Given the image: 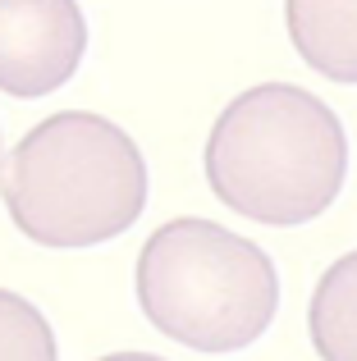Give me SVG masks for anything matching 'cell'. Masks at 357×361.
<instances>
[{
    "label": "cell",
    "instance_id": "obj_1",
    "mask_svg": "<svg viewBox=\"0 0 357 361\" xmlns=\"http://www.w3.org/2000/svg\"><path fill=\"white\" fill-rule=\"evenodd\" d=\"M349 174L344 123L321 97L289 82L243 92L206 142V178L229 211L261 224H307Z\"/></svg>",
    "mask_w": 357,
    "mask_h": 361
},
{
    "label": "cell",
    "instance_id": "obj_2",
    "mask_svg": "<svg viewBox=\"0 0 357 361\" xmlns=\"http://www.w3.org/2000/svg\"><path fill=\"white\" fill-rule=\"evenodd\" d=\"M0 197L42 247H97L133 229L147 206V165L119 123L83 110L42 119L5 160Z\"/></svg>",
    "mask_w": 357,
    "mask_h": 361
},
{
    "label": "cell",
    "instance_id": "obj_3",
    "mask_svg": "<svg viewBox=\"0 0 357 361\" xmlns=\"http://www.w3.org/2000/svg\"><path fill=\"white\" fill-rule=\"evenodd\" d=\"M147 320L197 353L257 343L279 307V274L257 243L211 220H170L138 256Z\"/></svg>",
    "mask_w": 357,
    "mask_h": 361
},
{
    "label": "cell",
    "instance_id": "obj_4",
    "mask_svg": "<svg viewBox=\"0 0 357 361\" xmlns=\"http://www.w3.org/2000/svg\"><path fill=\"white\" fill-rule=\"evenodd\" d=\"M87 51V23L64 0H0V92L46 97L73 78Z\"/></svg>",
    "mask_w": 357,
    "mask_h": 361
},
{
    "label": "cell",
    "instance_id": "obj_5",
    "mask_svg": "<svg viewBox=\"0 0 357 361\" xmlns=\"http://www.w3.org/2000/svg\"><path fill=\"white\" fill-rule=\"evenodd\" d=\"M284 18L298 55L316 73H325L334 82H357V5L294 0L284 9Z\"/></svg>",
    "mask_w": 357,
    "mask_h": 361
},
{
    "label": "cell",
    "instance_id": "obj_6",
    "mask_svg": "<svg viewBox=\"0 0 357 361\" xmlns=\"http://www.w3.org/2000/svg\"><path fill=\"white\" fill-rule=\"evenodd\" d=\"M307 320L321 361H357V252L321 274Z\"/></svg>",
    "mask_w": 357,
    "mask_h": 361
},
{
    "label": "cell",
    "instance_id": "obj_7",
    "mask_svg": "<svg viewBox=\"0 0 357 361\" xmlns=\"http://www.w3.org/2000/svg\"><path fill=\"white\" fill-rule=\"evenodd\" d=\"M0 361H55V334L46 316L5 288H0Z\"/></svg>",
    "mask_w": 357,
    "mask_h": 361
},
{
    "label": "cell",
    "instance_id": "obj_8",
    "mask_svg": "<svg viewBox=\"0 0 357 361\" xmlns=\"http://www.w3.org/2000/svg\"><path fill=\"white\" fill-rule=\"evenodd\" d=\"M101 361H161L152 353H115V357H101Z\"/></svg>",
    "mask_w": 357,
    "mask_h": 361
},
{
    "label": "cell",
    "instance_id": "obj_9",
    "mask_svg": "<svg viewBox=\"0 0 357 361\" xmlns=\"http://www.w3.org/2000/svg\"><path fill=\"white\" fill-rule=\"evenodd\" d=\"M0 160H5V147H0Z\"/></svg>",
    "mask_w": 357,
    "mask_h": 361
}]
</instances>
